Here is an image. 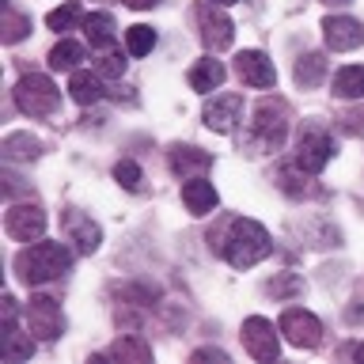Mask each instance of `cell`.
<instances>
[{"label":"cell","instance_id":"cell-1","mask_svg":"<svg viewBox=\"0 0 364 364\" xmlns=\"http://www.w3.org/2000/svg\"><path fill=\"white\" fill-rule=\"evenodd\" d=\"M213 250L232 262L235 269H250V266H258L262 258L273 255V239H269V232L258 220L232 216V220H228V232L213 235Z\"/></svg>","mask_w":364,"mask_h":364},{"label":"cell","instance_id":"cell-2","mask_svg":"<svg viewBox=\"0 0 364 364\" xmlns=\"http://www.w3.org/2000/svg\"><path fill=\"white\" fill-rule=\"evenodd\" d=\"M11 269H16V277L23 284H50L57 277H65L68 269H73V250L65 243H50V239H38V243L23 247L16 262H11Z\"/></svg>","mask_w":364,"mask_h":364},{"label":"cell","instance_id":"cell-3","mask_svg":"<svg viewBox=\"0 0 364 364\" xmlns=\"http://www.w3.org/2000/svg\"><path fill=\"white\" fill-rule=\"evenodd\" d=\"M289 122L292 110L284 99H262L255 114H250V141H255L262 152H277L289 136Z\"/></svg>","mask_w":364,"mask_h":364},{"label":"cell","instance_id":"cell-4","mask_svg":"<svg viewBox=\"0 0 364 364\" xmlns=\"http://www.w3.org/2000/svg\"><path fill=\"white\" fill-rule=\"evenodd\" d=\"M11 99H16L19 114H27V118H50V114L61 107V91H57V84L50 76H42V73L19 76Z\"/></svg>","mask_w":364,"mask_h":364},{"label":"cell","instance_id":"cell-5","mask_svg":"<svg viewBox=\"0 0 364 364\" xmlns=\"http://www.w3.org/2000/svg\"><path fill=\"white\" fill-rule=\"evenodd\" d=\"M330 159H334V136H330L318 122H307L300 136H296V156H292V164L307 171V175H318Z\"/></svg>","mask_w":364,"mask_h":364},{"label":"cell","instance_id":"cell-6","mask_svg":"<svg viewBox=\"0 0 364 364\" xmlns=\"http://www.w3.org/2000/svg\"><path fill=\"white\" fill-rule=\"evenodd\" d=\"M27 326H31L34 338L57 341V338L65 334V311H61V304H57L53 296H31V304H27Z\"/></svg>","mask_w":364,"mask_h":364},{"label":"cell","instance_id":"cell-7","mask_svg":"<svg viewBox=\"0 0 364 364\" xmlns=\"http://www.w3.org/2000/svg\"><path fill=\"white\" fill-rule=\"evenodd\" d=\"M198 27H201V42H205V50H213V53H220L232 46L235 38V23L220 11V4H213V0H201L198 4Z\"/></svg>","mask_w":364,"mask_h":364},{"label":"cell","instance_id":"cell-8","mask_svg":"<svg viewBox=\"0 0 364 364\" xmlns=\"http://www.w3.org/2000/svg\"><path fill=\"white\" fill-rule=\"evenodd\" d=\"M243 349L250 353L255 360L262 364H269V360H277L281 357V341H277V326L269 323V318H262V315H250L247 323H243Z\"/></svg>","mask_w":364,"mask_h":364},{"label":"cell","instance_id":"cell-9","mask_svg":"<svg viewBox=\"0 0 364 364\" xmlns=\"http://www.w3.org/2000/svg\"><path fill=\"white\" fill-rule=\"evenodd\" d=\"M281 334L289 338V346L296 349H318V341H323V323L304 311V307H289V311L281 315Z\"/></svg>","mask_w":364,"mask_h":364},{"label":"cell","instance_id":"cell-10","mask_svg":"<svg viewBox=\"0 0 364 364\" xmlns=\"http://www.w3.org/2000/svg\"><path fill=\"white\" fill-rule=\"evenodd\" d=\"M61 228H65V239L73 243L76 255H95V250L102 247V228L91 220L87 213L65 209V213H61Z\"/></svg>","mask_w":364,"mask_h":364},{"label":"cell","instance_id":"cell-11","mask_svg":"<svg viewBox=\"0 0 364 364\" xmlns=\"http://www.w3.org/2000/svg\"><path fill=\"white\" fill-rule=\"evenodd\" d=\"M323 38H326V50H334V53L360 50L364 46V23L353 19V16H326L323 19Z\"/></svg>","mask_w":364,"mask_h":364},{"label":"cell","instance_id":"cell-12","mask_svg":"<svg viewBox=\"0 0 364 364\" xmlns=\"http://www.w3.org/2000/svg\"><path fill=\"white\" fill-rule=\"evenodd\" d=\"M4 232L16 239V243H34L46 232V213L38 205H11L4 216Z\"/></svg>","mask_w":364,"mask_h":364},{"label":"cell","instance_id":"cell-13","mask_svg":"<svg viewBox=\"0 0 364 364\" xmlns=\"http://www.w3.org/2000/svg\"><path fill=\"white\" fill-rule=\"evenodd\" d=\"M235 76L243 80V84L250 87H258V91H266L277 84V68H273V61L262 50H243L235 57Z\"/></svg>","mask_w":364,"mask_h":364},{"label":"cell","instance_id":"cell-14","mask_svg":"<svg viewBox=\"0 0 364 364\" xmlns=\"http://www.w3.org/2000/svg\"><path fill=\"white\" fill-rule=\"evenodd\" d=\"M239 114H243V95L228 91V95H216V99L205 102L201 118H205V125H209L213 133H232L235 122H239Z\"/></svg>","mask_w":364,"mask_h":364},{"label":"cell","instance_id":"cell-15","mask_svg":"<svg viewBox=\"0 0 364 364\" xmlns=\"http://www.w3.org/2000/svg\"><path fill=\"white\" fill-rule=\"evenodd\" d=\"M167 164H171V171H175L182 182H186V178H201L205 171L213 167V152H201V148H193V144H171Z\"/></svg>","mask_w":364,"mask_h":364},{"label":"cell","instance_id":"cell-16","mask_svg":"<svg viewBox=\"0 0 364 364\" xmlns=\"http://www.w3.org/2000/svg\"><path fill=\"white\" fill-rule=\"evenodd\" d=\"M80 31H84V38L95 53H107V50H114V42H118V23H114L110 11H91V16H84Z\"/></svg>","mask_w":364,"mask_h":364},{"label":"cell","instance_id":"cell-17","mask_svg":"<svg viewBox=\"0 0 364 364\" xmlns=\"http://www.w3.org/2000/svg\"><path fill=\"white\" fill-rule=\"evenodd\" d=\"M216 201H220V198H216V186L205 175L182 182V205H186L190 216H209L216 209Z\"/></svg>","mask_w":364,"mask_h":364},{"label":"cell","instance_id":"cell-18","mask_svg":"<svg viewBox=\"0 0 364 364\" xmlns=\"http://www.w3.org/2000/svg\"><path fill=\"white\" fill-rule=\"evenodd\" d=\"M68 95H73V102H80V107H95V102L107 95L99 68H76V73L68 76Z\"/></svg>","mask_w":364,"mask_h":364},{"label":"cell","instance_id":"cell-19","mask_svg":"<svg viewBox=\"0 0 364 364\" xmlns=\"http://www.w3.org/2000/svg\"><path fill=\"white\" fill-rule=\"evenodd\" d=\"M224 76H228V68L216 61V57H201V61H193V68L186 73L190 87H193V91H201V95H209V91L220 87V84H224Z\"/></svg>","mask_w":364,"mask_h":364},{"label":"cell","instance_id":"cell-20","mask_svg":"<svg viewBox=\"0 0 364 364\" xmlns=\"http://www.w3.org/2000/svg\"><path fill=\"white\" fill-rule=\"evenodd\" d=\"M107 357H110V360H125V364H148V360H152V349H148L144 338L122 334V338L107 349Z\"/></svg>","mask_w":364,"mask_h":364},{"label":"cell","instance_id":"cell-21","mask_svg":"<svg viewBox=\"0 0 364 364\" xmlns=\"http://www.w3.org/2000/svg\"><path fill=\"white\" fill-rule=\"evenodd\" d=\"M38 156H42L38 136H31V133H8L4 136V159L8 164H31V159H38Z\"/></svg>","mask_w":364,"mask_h":364},{"label":"cell","instance_id":"cell-22","mask_svg":"<svg viewBox=\"0 0 364 364\" xmlns=\"http://www.w3.org/2000/svg\"><path fill=\"white\" fill-rule=\"evenodd\" d=\"M292 76H296V84H300V87H318V84H323V76H326V57L315 53V50L300 53V57H296Z\"/></svg>","mask_w":364,"mask_h":364},{"label":"cell","instance_id":"cell-23","mask_svg":"<svg viewBox=\"0 0 364 364\" xmlns=\"http://www.w3.org/2000/svg\"><path fill=\"white\" fill-rule=\"evenodd\" d=\"M330 87L338 99H364V65H341Z\"/></svg>","mask_w":364,"mask_h":364},{"label":"cell","instance_id":"cell-24","mask_svg":"<svg viewBox=\"0 0 364 364\" xmlns=\"http://www.w3.org/2000/svg\"><path fill=\"white\" fill-rule=\"evenodd\" d=\"M80 61H84V46L73 42V38H61L50 50V68L53 73H76Z\"/></svg>","mask_w":364,"mask_h":364},{"label":"cell","instance_id":"cell-25","mask_svg":"<svg viewBox=\"0 0 364 364\" xmlns=\"http://www.w3.org/2000/svg\"><path fill=\"white\" fill-rule=\"evenodd\" d=\"M156 27H148V23H136V27H125V53L129 57H148L156 50Z\"/></svg>","mask_w":364,"mask_h":364},{"label":"cell","instance_id":"cell-26","mask_svg":"<svg viewBox=\"0 0 364 364\" xmlns=\"http://www.w3.org/2000/svg\"><path fill=\"white\" fill-rule=\"evenodd\" d=\"M34 357V334H19L16 323H4V360Z\"/></svg>","mask_w":364,"mask_h":364},{"label":"cell","instance_id":"cell-27","mask_svg":"<svg viewBox=\"0 0 364 364\" xmlns=\"http://www.w3.org/2000/svg\"><path fill=\"white\" fill-rule=\"evenodd\" d=\"M80 23H84V11H80V4H76V0H68L65 8H53L50 16H46V27H50V31H57V34L73 31V27H80Z\"/></svg>","mask_w":364,"mask_h":364},{"label":"cell","instance_id":"cell-28","mask_svg":"<svg viewBox=\"0 0 364 364\" xmlns=\"http://www.w3.org/2000/svg\"><path fill=\"white\" fill-rule=\"evenodd\" d=\"M0 34H4L8 46H16V42H23L31 34V19L23 16V11H16L11 4H4V31H0Z\"/></svg>","mask_w":364,"mask_h":364},{"label":"cell","instance_id":"cell-29","mask_svg":"<svg viewBox=\"0 0 364 364\" xmlns=\"http://www.w3.org/2000/svg\"><path fill=\"white\" fill-rule=\"evenodd\" d=\"M114 182L125 186L129 193H136V190L144 186V175H141V167H136L133 159H118V164H114Z\"/></svg>","mask_w":364,"mask_h":364},{"label":"cell","instance_id":"cell-30","mask_svg":"<svg viewBox=\"0 0 364 364\" xmlns=\"http://www.w3.org/2000/svg\"><path fill=\"white\" fill-rule=\"evenodd\" d=\"M99 76L102 80H118L122 73H125V57L122 53H114V50H107V53H99Z\"/></svg>","mask_w":364,"mask_h":364},{"label":"cell","instance_id":"cell-31","mask_svg":"<svg viewBox=\"0 0 364 364\" xmlns=\"http://www.w3.org/2000/svg\"><path fill=\"white\" fill-rule=\"evenodd\" d=\"M266 292L277 296V300H281V296H296V292H300V277H273L266 284Z\"/></svg>","mask_w":364,"mask_h":364},{"label":"cell","instance_id":"cell-32","mask_svg":"<svg viewBox=\"0 0 364 364\" xmlns=\"http://www.w3.org/2000/svg\"><path fill=\"white\" fill-rule=\"evenodd\" d=\"M346 318L353 326H364V281H360V289L353 292V300L346 304Z\"/></svg>","mask_w":364,"mask_h":364},{"label":"cell","instance_id":"cell-33","mask_svg":"<svg viewBox=\"0 0 364 364\" xmlns=\"http://www.w3.org/2000/svg\"><path fill=\"white\" fill-rule=\"evenodd\" d=\"M190 360H193V364H201V360H216V364H228V353H224V349H198V353H193Z\"/></svg>","mask_w":364,"mask_h":364},{"label":"cell","instance_id":"cell-34","mask_svg":"<svg viewBox=\"0 0 364 364\" xmlns=\"http://www.w3.org/2000/svg\"><path fill=\"white\" fill-rule=\"evenodd\" d=\"M125 8H133V11H148V8H156L159 0H122Z\"/></svg>","mask_w":364,"mask_h":364},{"label":"cell","instance_id":"cell-35","mask_svg":"<svg viewBox=\"0 0 364 364\" xmlns=\"http://www.w3.org/2000/svg\"><path fill=\"white\" fill-rule=\"evenodd\" d=\"M353 357H357V360L364 364V341H360V346H357V349H353Z\"/></svg>","mask_w":364,"mask_h":364},{"label":"cell","instance_id":"cell-36","mask_svg":"<svg viewBox=\"0 0 364 364\" xmlns=\"http://www.w3.org/2000/svg\"><path fill=\"white\" fill-rule=\"evenodd\" d=\"M213 4H220V8H228V4H239V0H213Z\"/></svg>","mask_w":364,"mask_h":364},{"label":"cell","instance_id":"cell-37","mask_svg":"<svg viewBox=\"0 0 364 364\" xmlns=\"http://www.w3.org/2000/svg\"><path fill=\"white\" fill-rule=\"evenodd\" d=\"M330 4H349V0H330Z\"/></svg>","mask_w":364,"mask_h":364}]
</instances>
